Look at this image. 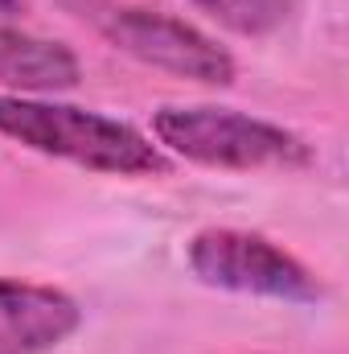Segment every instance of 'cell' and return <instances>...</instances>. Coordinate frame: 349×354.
<instances>
[{
	"label": "cell",
	"mask_w": 349,
	"mask_h": 354,
	"mask_svg": "<svg viewBox=\"0 0 349 354\" xmlns=\"http://www.w3.org/2000/svg\"><path fill=\"white\" fill-rule=\"evenodd\" d=\"M152 132L165 153L206 169H300L312 161L296 132L235 107H161Z\"/></svg>",
	"instance_id": "obj_2"
},
{
	"label": "cell",
	"mask_w": 349,
	"mask_h": 354,
	"mask_svg": "<svg viewBox=\"0 0 349 354\" xmlns=\"http://www.w3.org/2000/svg\"><path fill=\"white\" fill-rule=\"evenodd\" d=\"M79 83V58L50 37L0 29V87L4 95H54Z\"/></svg>",
	"instance_id": "obj_6"
},
{
	"label": "cell",
	"mask_w": 349,
	"mask_h": 354,
	"mask_svg": "<svg viewBox=\"0 0 349 354\" xmlns=\"http://www.w3.org/2000/svg\"><path fill=\"white\" fill-rule=\"evenodd\" d=\"M8 12H21V0H0V17H8Z\"/></svg>",
	"instance_id": "obj_8"
},
{
	"label": "cell",
	"mask_w": 349,
	"mask_h": 354,
	"mask_svg": "<svg viewBox=\"0 0 349 354\" xmlns=\"http://www.w3.org/2000/svg\"><path fill=\"white\" fill-rule=\"evenodd\" d=\"M83 326V309L54 284L0 276V354H50Z\"/></svg>",
	"instance_id": "obj_5"
},
{
	"label": "cell",
	"mask_w": 349,
	"mask_h": 354,
	"mask_svg": "<svg viewBox=\"0 0 349 354\" xmlns=\"http://www.w3.org/2000/svg\"><path fill=\"white\" fill-rule=\"evenodd\" d=\"M0 136L33 149L41 157H58L94 174L152 177L169 174V157L144 132L103 111L58 103L46 95H0Z\"/></svg>",
	"instance_id": "obj_1"
},
{
	"label": "cell",
	"mask_w": 349,
	"mask_h": 354,
	"mask_svg": "<svg viewBox=\"0 0 349 354\" xmlns=\"http://www.w3.org/2000/svg\"><path fill=\"white\" fill-rule=\"evenodd\" d=\"M206 17H214L222 29L243 37H267L288 25L296 0H193Z\"/></svg>",
	"instance_id": "obj_7"
},
{
	"label": "cell",
	"mask_w": 349,
	"mask_h": 354,
	"mask_svg": "<svg viewBox=\"0 0 349 354\" xmlns=\"http://www.w3.org/2000/svg\"><path fill=\"white\" fill-rule=\"evenodd\" d=\"M189 272L226 292L243 297H271V301H292V305H312L321 301V280L312 268H304L292 252L271 243L267 235L239 231V227H206L189 239L185 248Z\"/></svg>",
	"instance_id": "obj_3"
},
{
	"label": "cell",
	"mask_w": 349,
	"mask_h": 354,
	"mask_svg": "<svg viewBox=\"0 0 349 354\" xmlns=\"http://www.w3.org/2000/svg\"><path fill=\"white\" fill-rule=\"evenodd\" d=\"M87 8L90 25L128 58L177 79L210 83V87L235 83V58L189 21L157 8H136V4H87Z\"/></svg>",
	"instance_id": "obj_4"
}]
</instances>
